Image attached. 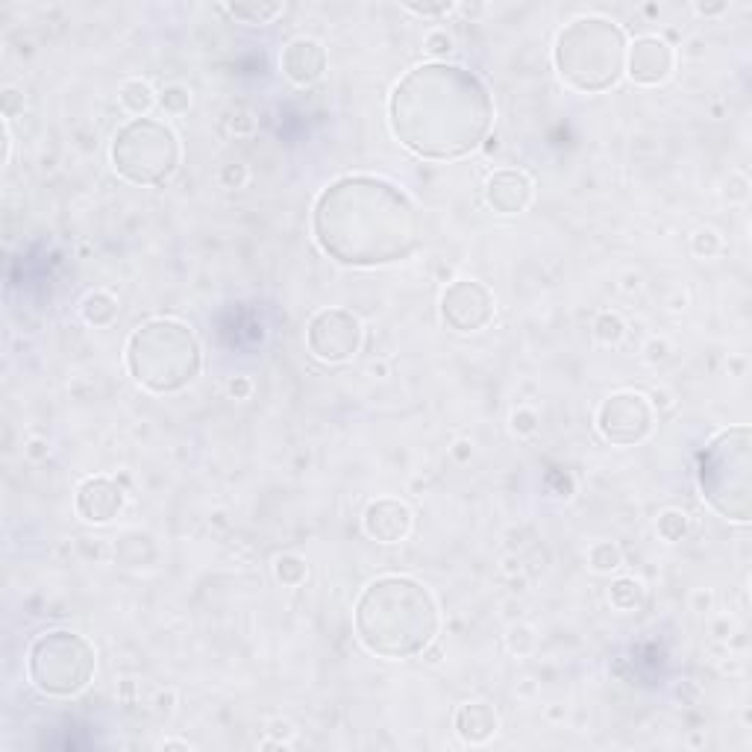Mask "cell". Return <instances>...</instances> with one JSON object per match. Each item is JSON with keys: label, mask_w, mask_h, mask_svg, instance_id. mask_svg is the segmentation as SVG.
Masks as SVG:
<instances>
[{"label": "cell", "mask_w": 752, "mask_h": 752, "mask_svg": "<svg viewBox=\"0 0 752 752\" xmlns=\"http://www.w3.org/2000/svg\"><path fill=\"white\" fill-rule=\"evenodd\" d=\"M388 124L397 141L423 159L473 153L494 124L488 86L462 65L426 62L412 68L388 97Z\"/></svg>", "instance_id": "6da1fadb"}, {"label": "cell", "mask_w": 752, "mask_h": 752, "mask_svg": "<svg viewBox=\"0 0 752 752\" xmlns=\"http://www.w3.org/2000/svg\"><path fill=\"white\" fill-rule=\"evenodd\" d=\"M312 233L329 259L350 268H379L412 256L421 244V215L400 186L353 174L321 191Z\"/></svg>", "instance_id": "7a4b0ae2"}, {"label": "cell", "mask_w": 752, "mask_h": 752, "mask_svg": "<svg viewBox=\"0 0 752 752\" xmlns=\"http://www.w3.org/2000/svg\"><path fill=\"white\" fill-rule=\"evenodd\" d=\"M359 644L379 658L397 661L423 653L438 635V606L429 588L412 576L371 582L353 609Z\"/></svg>", "instance_id": "3957f363"}, {"label": "cell", "mask_w": 752, "mask_h": 752, "mask_svg": "<svg viewBox=\"0 0 752 752\" xmlns=\"http://www.w3.org/2000/svg\"><path fill=\"white\" fill-rule=\"evenodd\" d=\"M626 36L600 15L576 18L556 39V68L570 89L582 94L609 92L626 74Z\"/></svg>", "instance_id": "277c9868"}, {"label": "cell", "mask_w": 752, "mask_h": 752, "mask_svg": "<svg viewBox=\"0 0 752 752\" xmlns=\"http://www.w3.org/2000/svg\"><path fill=\"white\" fill-rule=\"evenodd\" d=\"M203 368L197 335L168 318L141 324L127 341V371L153 394H174L191 385Z\"/></svg>", "instance_id": "5b68a950"}, {"label": "cell", "mask_w": 752, "mask_h": 752, "mask_svg": "<svg viewBox=\"0 0 752 752\" xmlns=\"http://www.w3.org/2000/svg\"><path fill=\"white\" fill-rule=\"evenodd\" d=\"M700 491L726 520L750 523L752 515V432L732 426L714 435L700 453Z\"/></svg>", "instance_id": "8992f818"}, {"label": "cell", "mask_w": 752, "mask_h": 752, "mask_svg": "<svg viewBox=\"0 0 752 752\" xmlns=\"http://www.w3.org/2000/svg\"><path fill=\"white\" fill-rule=\"evenodd\" d=\"M180 165V141L174 130L153 118L127 121L112 139V168L133 186H162Z\"/></svg>", "instance_id": "52a82bcc"}, {"label": "cell", "mask_w": 752, "mask_h": 752, "mask_svg": "<svg viewBox=\"0 0 752 752\" xmlns=\"http://www.w3.org/2000/svg\"><path fill=\"white\" fill-rule=\"evenodd\" d=\"M97 653L77 632L56 629L45 632L33 641L27 656L30 682L47 697H74L80 694L94 676Z\"/></svg>", "instance_id": "ba28073f"}, {"label": "cell", "mask_w": 752, "mask_h": 752, "mask_svg": "<svg viewBox=\"0 0 752 752\" xmlns=\"http://www.w3.org/2000/svg\"><path fill=\"white\" fill-rule=\"evenodd\" d=\"M306 344L309 353L321 362H347L362 347V324L347 309H321L306 327Z\"/></svg>", "instance_id": "9c48e42d"}, {"label": "cell", "mask_w": 752, "mask_h": 752, "mask_svg": "<svg viewBox=\"0 0 752 752\" xmlns=\"http://www.w3.org/2000/svg\"><path fill=\"white\" fill-rule=\"evenodd\" d=\"M653 423H656L653 406L647 403L644 394H635V391L611 394L597 412L600 435L617 447H632L644 441L653 432Z\"/></svg>", "instance_id": "30bf717a"}, {"label": "cell", "mask_w": 752, "mask_h": 752, "mask_svg": "<svg viewBox=\"0 0 752 752\" xmlns=\"http://www.w3.org/2000/svg\"><path fill=\"white\" fill-rule=\"evenodd\" d=\"M441 318L453 332H479L494 321V294L476 280H456L441 294Z\"/></svg>", "instance_id": "8fae6325"}, {"label": "cell", "mask_w": 752, "mask_h": 752, "mask_svg": "<svg viewBox=\"0 0 752 752\" xmlns=\"http://www.w3.org/2000/svg\"><path fill=\"white\" fill-rule=\"evenodd\" d=\"M673 47L658 36H641L626 47V74L638 86H658L673 71Z\"/></svg>", "instance_id": "7c38bea8"}, {"label": "cell", "mask_w": 752, "mask_h": 752, "mask_svg": "<svg viewBox=\"0 0 752 752\" xmlns=\"http://www.w3.org/2000/svg\"><path fill=\"white\" fill-rule=\"evenodd\" d=\"M282 74L294 83V86H315L324 71H327V50L315 39H294L288 42L280 56Z\"/></svg>", "instance_id": "4fadbf2b"}, {"label": "cell", "mask_w": 752, "mask_h": 752, "mask_svg": "<svg viewBox=\"0 0 752 752\" xmlns=\"http://www.w3.org/2000/svg\"><path fill=\"white\" fill-rule=\"evenodd\" d=\"M362 526H365L368 538H374L379 544H400L412 532V512L406 503L382 497L365 509Z\"/></svg>", "instance_id": "5bb4252c"}, {"label": "cell", "mask_w": 752, "mask_h": 752, "mask_svg": "<svg viewBox=\"0 0 752 752\" xmlns=\"http://www.w3.org/2000/svg\"><path fill=\"white\" fill-rule=\"evenodd\" d=\"M485 200L500 215H520L532 203V180L517 168L494 171L485 183Z\"/></svg>", "instance_id": "9a60e30c"}, {"label": "cell", "mask_w": 752, "mask_h": 752, "mask_svg": "<svg viewBox=\"0 0 752 752\" xmlns=\"http://www.w3.org/2000/svg\"><path fill=\"white\" fill-rule=\"evenodd\" d=\"M77 515L89 523H109L112 517H118L124 506V491L106 479V476H92L77 488Z\"/></svg>", "instance_id": "2e32d148"}, {"label": "cell", "mask_w": 752, "mask_h": 752, "mask_svg": "<svg viewBox=\"0 0 752 752\" xmlns=\"http://www.w3.org/2000/svg\"><path fill=\"white\" fill-rule=\"evenodd\" d=\"M497 711L488 703H468L456 711V732L468 744H485L497 735Z\"/></svg>", "instance_id": "e0dca14e"}, {"label": "cell", "mask_w": 752, "mask_h": 752, "mask_svg": "<svg viewBox=\"0 0 752 752\" xmlns=\"http://www.w3.org/2000/svg\"><path fill=\"white\" fill-rule=\"evenodd\" d=\"M80 312H83V321H86V324H92V327H109V324L118 318V300H115L112 294H106V291H92V294L83 300Z\"/></svg>", "instance_id": "ac0fdd59"}, {"label": "cell", "mask_w": 752, "mask_h": 752, "mask_svg": "<svg viewBox=\"0 0 752 752\" xmlns=\"http://www.w3.org/2000/svg\"><path fill=\"white\" fill-rule=\"evenodd\" d=\"M611 606L617 611H635L644 606V585L632 576H623L617 582H611L609 588Z\"/></svg>", "instance_id": "d6986e66"}, {"label": "cell", "mask_w": 752, "mask_h": 752, "mask_svg": "<svg viewBox=\"0 0 752 752\" xmlns=\"http://www.w3.org/2000/svg\"><path fill=\"white\" fill-rule=\"evenodd\" d=\"M224 12L244 24H271L277 15L285 12V6L282 3H230L224 6Z\"/></svg>", "instance_id": "ffe728a7"}, {"label": "cell", "mask_w": 752, "mask_h": 752, "mask_svg": "<svg viewBox=\"0 0 752 752\" xmlns=\"http://www.w3.org/2000/svg\"><path fill=\"white\" fill-rule=\"evenodd\" d=\"M153 103H156V94H153V89H150L144 80H127V83L121 86V106H124L130 115L144 118V115L150 112Z\"/></svg>", "instance_id": "44dd1931"}, {"label": "cell", "mask_w": 752, "mask_h": 752, "mask_svg": "<svg viewBox=\"0 0 752 752\" xmlns=\"http://www.w3.org/2000/svg\"><path fill=\"white\" fill-rule=\"evenodd\" d=\"M588 564L591 570L597 573H614L620 564H623V553L614 541H597L591 550H588Z\"/></svg>", "instance_id": "7402d4cb"}, {"label": "cell", "mask_w": 752, "mask_h": 752, "mask_svg": "<svg viewBox=\"0 0 752 752\" xmlns=\"http://www.w3.org/2000/svg\"><path fill=\"white\" fill-rule=\"evenodd\" d=\"M274 573H277V579H280L282 585H288V588L303 585L306 576H309L306 562H303L300 556H291V553H285V556H280V559L274 562Z\"/></svg>", "instance_id": "603a6c76"}, {"label": "cell", "mask_w": 752, "mask_h": 752, "mask_svg": "<svg viewBox=\"0 0 752 752\" xmlns=\"http://www.w3.org/2000/svg\"><path fill=\"white\" fill-rule=\"evenodd\" d=\"M658 535L664 541H679L688 535V515L685 512H676V509H667L658 517Z\"/></svg>", "instance_id": "cb8c5ba5"}, {"label": "cell", "mask_w": 752, "mask_h": 752, "mask_svg": "<svg viewBox=\"0 0 752 752\" xmlns=\"http://www.w3.org/2000/svg\"><path fill=\"white\" fill-rule=\"evenodd\" d=\"M623 332H626V324H623V318L614 315V312H603V315L594 321V335H597V341H603V344H617V341L623 338Z\"/></svg>", "instance_id": "d4e9b609"}, {"label": "cell", "mask_w": 752, "mask_h": 752, "mask_svg": "<svg viewBox=\"0 0 752 752\" xmlns=\"http://www.w3.org/2000/svg\"><path fill=\"white\" fill-rule=\"evenodd\" d=\"M159 103H162L165 112L180 115V112H186L188 106H191V92H188L186 86H168L162 92V97H159Z\"/></svg>", "instance_id": "484cf974"}, {"label": "cell", "mask_w": 752, "mask_h": 752, "mask_svg": "<svg viewBox=\"0 0 752 752\" xmlns=\"http://www.w3.org/2000/svg\"><path fill=\"white\" fill-rule=\"evenodd\" d=\"M423 45H426V53H429V56H447V53L453 50V36H450L447 30H432V33L423 39Z\"/></svg>", "instance_id": "4316f807"}, {"label": "cell", "mask_w": 752, "mask_h": 752, "mask_svg": "<svg viewBox=\"0 0 752 752\" xmlns=\"http://www.w3.org/2000/svg\"><path fill=\"white\" fill-rule=\"evenodd\" d=\"M409 12H415V15H421V18H435V15H447V12H453L456 6L450 3V0H441V3H403Z\"/></svg>", "instance_id": "83f0119b"}, {"label": "cell", "mask_w": 752, "mask_h": 752, "mask_svg": "<svg viewBox=\"0 0 752 752\" xmlns=\"http://www.w3.org/2000/svg\"><path fill=\"white\" fill-rule=\"evenodd\" d=\"M694 250H697V256H714L720 250V238L711 230H700L694 235Z\"/></svg>", "instance_id": "f1b7e54d"}, {"label": "cell", "mask_w": 752, "mask_h": 752, "mask_svg": "<svg viewBox=\"0 0 752 752\" xmlns=\"http://www.w3.org/2000/svg\"><path fill=\"white\" fill-rule=\"evenodd\" d=\"M535 426H538V418L529 409H517L515 415H512V429H515L517 435H529V432H535Z\"/></svg>", "instance_id": "f546056e"}, {"label": "cell", "mask_w": 752, "mask_h": 752, "mask_svg": "<svg viewBox=\"0 0 752 752\" xmlns=\"http://www.w3.org/2000/svg\"><path fill=\"white\" fill-rule=\"evenodd\" d=\"M221 180H224V186L227 188H241L247 183V168H244L241 162H230V165L224 168Z\"/></svg>", "instance_id": "4dcf8cb0"}, {"label": "cell", "mask_w": 752, "mask_h": 752, "mask_svg": "<svg viewBox=\"0 0 752 752\" xmlns=\"http://www.w3.org/2000/svg\"><path fill=\"white\" fill-rule=\"evenodd\" d=\"M250 379H244V376H235L233 382H230V394H233L235 400H247L250 397Z\"/></svg>", "instance_id": "1f68e13d"}, {"label": "cell", "mask_w": 752, "mask_h": 752, "mask_svg": "<svg viewBox=\"0 0 752 752\" xmlns=\"http://www.w3.org/2000/svg\"><path fill=\"white\" fill-rule=\"evenodd\" d=\"M9 156H12V130L9 121L3 118V165H9Z\"/></svg>", "instance_id": "d6a6232c"}, {"label": "cell", "mask_w": 752, "mask_h": 752, "mask_svg": "<svg viewBox=\"0 0 752 752\" xmlns=\"http://www.w3.org/2000/svg\"><path fill=\"white\" fill-rule=\"evenodd\" d=\"M726 6H697V12L700 15H714V12H723Z\"/></svg>", "instance_id": "836d02e7"}]
</instances>
